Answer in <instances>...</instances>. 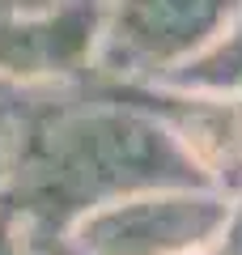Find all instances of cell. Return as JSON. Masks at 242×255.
I'll use <instances>...</instances> for the list:
<instances>
[{"label": "cell", "instance_id": "7c38bea8", "mask_svg": "<svg viewBox=\"0 0 242 255\" xmlns=\"http://www.w3.org/2000/svg\"><path fill=\"white\" fill-rule=\"evenodd\" d=\"M4 4H9V0H0V9H4Z\"/></svg>", "mask_w": 242, "mask_h": 255}, {"label": "cell", "instance_id": "8992f818", "mask_svg": "<svg viewBox=\"0 0 242 255\" xmlns=\"http://www.w3.org/2000/svg\"><path fill=\"white\" fill-rule=\"evenodd\" d=\"M153 81H170L179 90H196V94L242 102V9L196 55H187L179 68H170L166 77H153Z\"/></svg>", "mask_w": 242, "mask_h": 255}, {"label": "cell", "instance_id": "3957f363", "mask_svg": "<svg viewBox=\"0 0 242 255\" xmlns=\"http://www.w3.org/2000/svg\"><path fill=\"white\" fill-rule=\"evenodd\" d=\"M242 0H102L98 68L119 81H153L196 55Z\"/></svg>", "mask_w": 242, "mask_h": 255}, {"label": "cell", "instance_id": "9c48e42d", "mask_svg": "<svg viewBox=\"0 0 242 255\" xmlns=\"http://www.w3.org/2000/svg\"><path fill=\"white\" fill-rule=\"evenodd\" d=\"M225 247H230L234 255H242V187H238V196L230 200V226H225V238H221Z\"/></svg>", "mask_w": 242, "mask_h": 255}, {"label": "cell", "instance_id": "30bf717a", "mask_svg": "<svg viewBox=\"0 0 242 255\" xmlns=\"http://www.w3.org/2000/svg\"><path fill=\"white\" fill-rule=\"evenodd\" d=\"M191 255H234V251H230L225 243H213V247H204V251H191Z\"/></svg>", "mask_w": 242, "mask_h": 255}, {"label": "cell", "instance_id": "4fadbf2b", "mask_svg": "<svg viewBox=\"0 0 242 255\" xmlns=\"http://www.w3.org/2000/svg\"><path fill=\"white\" fill-rule=\"evenodd\" d=\"M9 4H17V0H9Z\"/></svg>", "mask_w": 242, "mask_h": 255}, {"label": "cell", "instance_id": "52a82bcc", "mask_svg": "<svg viewBox=\"0 0 242 255\" xmlns=\"http://www.w3.org/2000/svg\"><path fill=\"white\" fill-rule=\"evenodd\" d=\"M0 255H34V243L21 230V221L0 204Z\"/></svg>", "mask_w": 242, "mask_h": 255}, {"label": "cell", "instance_id": "6da1fadb", "mask_svg": "<svg viewBox=\"0 0 242 255\" xmlns=\"http://www.w3.org/2000/svg\"><path fill=\"white\" fill-rule=\"evenodd\" d=\"M179 183L204 179L157 119L107 94L94 77L13 94L0 204L34 247L64 238L85 213L111 200Z\"/></svg>", "mask_w": 242, "mask_h": 255}, {"label": "cell", "instance_id": "8fae6325", "mask_svg": "<svg viewBox=\"0 0 242 255\" xmlns=\"http://www.w3.org/2000/svg\"><path fill=\"white\" fill-rule=\"evenodd\" d=\"M4 94H13V85H4V81H0V98H4Z\"/></svg>", "mask_w": 242, "mask_h": 255}, {"label": "cell", "instance_id": "277c9868", "mask_svg": "<svg viewBox=\"0 0 242 255\" xmlns=\"http://www.w3.org/2000/svg\"><path fill=\"white\" fill-rule=\"evenodd\" d=\"M102 0H17L0 9V81L77 85L98 68Z\"/></svg>", "mask_w": 242, "mask_h": 255}, {"label": "cell", "instance_id": "5b68a950", "mask_svg": "<svg viewBox=\"0 0 242 255\" xmlns=\"http://www.w3.org/2000/svg\"><path fill=\"white\" fill-rule=\"evenodd\" d=\"M107 94L140 107L153 115L170 140L187 153V162L200 170L208 187L238 196L242 187V102L213 98V94L179 90L170 81H119V77L90 73Z\"/></svg>", "mask_w": 242, "mask_h": 255}, {"label": "cell", "instance_id": "ba28073f", "mask_svg": "<svg viewBox=\"0 0 242 255\" xmlns=\"http://www.w3.org/2000/svg\"><path fill=\"white\" fill-rule=\"evenodd\" d=\"M13 94L0 98V196H4V179H9V102H13Z\"/></svg>", "mask_w": 242, "mask_h": 255}, {"label": "cell", "instance_id": "7a4b0ae2", "mask_svg": "<svg viewBox=\"0 0 242 255\" xmlns=\"http://www.w3.org/2000/svg\"><path fill=\"white\" fill-rule=\"evenodd\" d=\"M230 226V196L208 183L153 187L85 213L55 243L34 255H191L221 243Z\"/></svg>", "mask_w": 242, "mask_h": 255}]
</instances>
